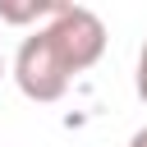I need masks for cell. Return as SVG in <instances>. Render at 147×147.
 <instances>
[{
	"instance_id": "cell-3",
	"label": "cell",
	"mask_w": 147,
	"mask_h": 147,
	"mask_svg": "<svg viewBox=\"0 0 147 147\" xmlns=\"http://www.w3.org/2000/svg\"><path fill=\"white\" fill-rule=\"evenodd\" d=\"M60 9H64L60 0H28V5H9V0H0V18H5V23H41V18L51 23Z\"/></svg>"
},
{
	"instance_id": "cell-4",
	"label": "cell",
	"mask_w": 147,
	"mask_h": 147,
	"mask_svg": "<svg viewBox=\"0 0 147 147\" xmlns=\"http://www.w3.org/2000/svg\"><path fill=\"white\" fill-rule=\"evenodd\" d=\"M138 96L147 101V41H142V51H138Z\"/></svg>"
},
{
	"instance_id": "cell-5",
	"label": "cell",
	"mask_w": 147,
	"mask_h": 147,
	"mask_svg": "<svg viewBox=\"0 0 147 147\" xmlns=\"http://www.w3.org/2000/svg\"><path fill=\"white\" fill-rule=\"evenodd\" d=\"M129 147H147V129H138V133L129 138Z\"/></svg>"
},
{
	"instance_id": "cell-1",
	"label": "cell",
	"mask_w": 147,
	"mask_h": 147,
	"mask_svg": "<svg viewBox=\"0 0 147 147\" xmlns=\"http://www.w3.org/2000/svg\"><path fill=\"white\" fill-rule=\"evenodd\" d=\"M14 83L28 101H60L74 83V69L69 60L60 55L51 28H37L32 37H23L18 55H14Z\"/></svg>"
},
{
	"instance_id": "cell-2",
	"label": "cell",
	"mask_w": 147,
	"mask_h": 147,
	"mask_svg": "<svg viewBox=\"0 0 147 147\" xmlns=\"http://www.w3.org/2000/svg\"><path fill=\"white\" fill-rule=\"evenodd\" d=\"M46 28H51V37H55V46H60V55L69 60L74 74L92 69V64L101 60V51H106V23H101L92 9H83V5H64Z\"/></svg>"
},
{
	"instance_id": "cell-6",
	"label": "cell",
	"mask_w": 147,
	"mask_h": 147,
	"mask_svg": "<svg viewBox=\"0 0 147 147\" xmlns=\"http://www.w3.org/2000/svg\"><path fill=\"white\" fill-rule=\"evenodd\" d=\"M0 78H5V60H0Z\"/></svg>"
}]
</instances>
